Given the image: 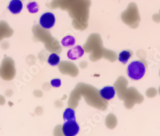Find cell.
Wrapping results in <instances>:
<instances>
[{
  "mask_svg": "<svg viewBox=\"0 0 160 136\" xmlns=\"http://www.w3.org/2000/svg\"><path fill=\"white\" fill-rule=\"evenodd\" d=\"M63 117L65 121L70 120H76L75 111L71 108H66L64 111Z\"/></svg>",
  "mask_w": 160,
  "mask_h": 136,
  "instance_id": "52a82bcc",
  "label": "cell"
},
{
  "mask_svg": "<svg viewBox=\"0 0 160 136\" xmlns=\"http://www.w3.org/2000/svg\"><path fill=\"white\" fill-rule=\"evenodd\" d=\"M61 80L58 78H55V79H52L51 81V85L54 87H59L61 86Z\"/></svg>",
  "mask_w": 160,
  "mask_h": 136,
  "instance_id": "8fae6325",
  "label": "cell"
},
{
  "mask_svg": "<svg viewBox=\"0 0 160 136\" xmlns=\"http://www.w3.org/2000/svg\"><path fill=\"white\" fill-rule=\"evenodd\" d=\"M60 61V58L57 53H51L48 59V63L52 66L57 65Z\"/></svg>",
  "mask_w": 160,
  "mask_h": 136,
  "instance_id": "9c48e42d",
  "label": "cell"
},
{
  "mask_svg": "<svg viewBox=\"0 0 160 136\" xmlns=\"http://www.w3.org/2000/svg\"><path fill=\"white\" fill-rule=\"evenodd\" d=\"M75 39L74 37L69 35L64 37L62 40V44L63 46H71L74 45L75 44Z\"/></svg>",
  "mask_w": 160,
  "mask_h": 136,
  "instance_id": "30bf717a",
  "label": "cell"
},
{
  "mask_svg": "<svg viewBox=\"0 0 160 136\" xmlns=\"http://www.w3.org/2000/svg\"><path fill=\"white\" fill-rule=\"evenodd\" d=\"M115 95V90L113 87L106 86L101 89L100 96L104 100H110L114 98Z\"/></svg>",
  "mask_w": 160,
  "mask_h": 136,
  "instance_id": "277c9868",
  "label": "cell"
},
{
  "mask_svg": "<svg viewBox=\"0 0 160 136\" xmlns=\"http://www.w3.org/2000/svg\"><path fill=\"white\" fill-rule=\"evenodd\" d=\"M23 7V5L21 0H12L10 2L8 8L14 14H17L21 12Z\"/></svg>",
  "mask_w": 160,
  "mask_h": 136,
  "instance_id": "8992f818",
  "label": "cell"
},
{
  "mask_svg": "<svg viewBox=\"0 0 160 136\" xmlns=\"http://www.w3.org/2000/svg\"><path fill=\"white\" fill-rule=\"evenodd\" d=\"M62 131L65 136H74L79 131V126L76 120L67 121L63 125Z\"/></svg>",
  "mask_w": 160,
  "mask_h": 136,
  "instance_id": "7a4b0ae2",
  "label": "cell"
},
{
  "mask_svg": "<svg viewBox=\"0 0 160 136\" xmlns=\"http://www.w3.org/2000/svg\"><path fill=\"white\" fill-rule=\"evenodd\" d=\"M146 71L144 64L140 61H133L131 62L128 68L127 73L130 78L138 80L143 78Z\"/></svg>",
  "mask_w": 160,
  "mask_h": 136,
  "instance_id": "6da1fadb",
  "label": "cell"
},
{
  "mask_svg": "<svg viewBox=\"0 0 160 136\" xmlns=\"http://www.w3.org/2000/svg\"><path fill=\"white\" fill-rule=\"evenodd\" d=\"M55 15L51 12H46L40 18V24L44 29H50L55 24Z\"/></svg>",
  "mask_w": 160,
  "mask_h": 136,
  "instance_id": "3957f363",
  "label": "cell"
},
{
  "mask_svg": "<svg viewBox=\"0 0 160 136\" xmlns=\"http://www.w3.org/2000/svg\"><path fill=\"white\" fill-rule=\"evenodd\" d=\"M84 54V50L80 46H77L70 50L68 53L69 59L71 60H76L81 57Z\"/></svg>",
  "mask_w": 160,
  "mask_h": 136,
  "instance_id": "5b68a950",
  "label": "cell"
},
{
  "mask_svg": "<svg viewBox=\"0 0 160 136\" xmlns=\"http://www.w3.org/2000/svg\"><path fill=\"white\" fill-rule=\"evenodd\" d=\"M131 53L129 51L124 50L120 53L118 56V60L123 64H126L129 59L131 58Z\"/></svg>",
  "mask_w": 160,
  "mask_h": 136,
  "instance_id": "ba28073f",
  "label": "cell"
}]
</instances>
